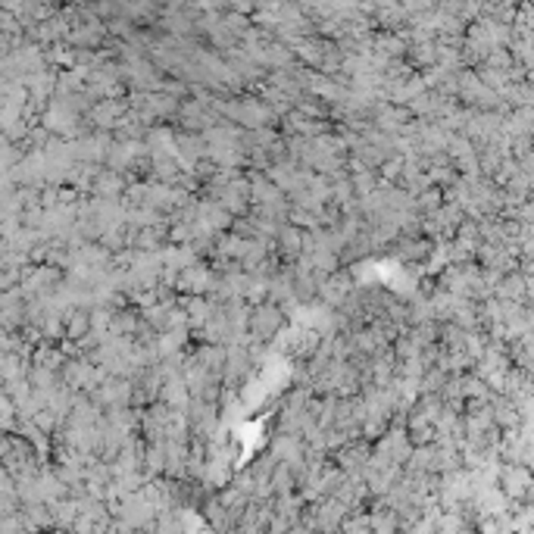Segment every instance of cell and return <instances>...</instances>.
Returning a JSON list of instances; mask_svg holds the SVG:
<instances>
[{
    "mask_svg": "<svg viewBox=\"0 0 534 534\" xmlns=\"http://www.w3.org/2000/svg\"><path fill=\"white\" fill-rule=\"evenodd\" d=\"M281 319H285V316H281V309L275 303H259L254 313H250V331H254L256 337H269L278 331Z\"/></svg>",
    "mask_w": 534,
    "mask_h": 534,
    "instance_id": "6da1fadb",
    "label": "cell"
},
{
    "mask_svg": "<svg viewBox=\"0 0 534 534\" xmlns=\"http://www.w3.org/2000/svg\"><path fill=\"white\" fill-rule=\"evenodd\" d=\"M400 169H403V160H400V156H387V160L378 166V175L397 178V175H400Z\"/></svg>",
    "mask_w": 534,
    "mask_h": 534,
    "instance_id": "7a4b0ae2",
    "label": "cell"
}]
</instances>
